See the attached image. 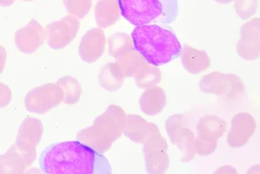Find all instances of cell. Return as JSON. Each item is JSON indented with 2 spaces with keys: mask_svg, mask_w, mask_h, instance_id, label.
<instances>
[{
  "mask_svg": "<svg viewBox=\"0 0 260 174\" xmlns=\"http://www.w3.org/2000/svg\"><path fill=\"white\" fill-rule=\"evenodd\" d=\"M109 53L114 58H118L121 55L130 50H135L133 40L125 32H115L109 38Z\"/></svg>",
  "mask_w": 260,
  "mask_h": 174,
  "instance_id": "23",
  "label": "cell"
},
{
  "mask_svg": "<svg viewBox=\"0 0 260 174\" xmlns=\"http://www.w3.org/2000/svg\"><path fill=\"white\" fill-rule=\"evenodd\" d=\"M26 168L28 165L15 145L0 155V174L24 173Z\"/></svg>",
  "mask_w": 260,
  "mask_h": 174,
  "instance_id": "20",
  "label": "cell"
},
{
  "mask_svg": "<svg viewBox=\"0 0 260 174\" xmlns=\"http://www.w3.org/2000/svg\"><path fill=\"white\" fill-rule=\"evenodd\" d=\"M80 29V22L73 16H65L45 27V41L54 50H62L74 40Z\"/></svg>",
  "mask_w": 260,
  "mask_h": 174,
  "instance_id": "9",
  "label": "cell"
},
{
  "mask_svg": "<svg viewBox=\"0 0 260 174\" xmlns=\"http://www.w3.org/2000/svg\"><path fill=\"white\" fill-rule=\"evenodd\" d=\"M160 132L154 123H149L138 115H128L125 124L123 133L132 142L142 143L152 134Z\"/></svg>",
  "mask_w": 260,
  "mask_h": 174,
  "instance_id": "16",
  "label": "cell"
},
{
  "mask_svg": "<svg viewBox=\"0 0 260 174\" xmlns=\"http://www.w3.org/2000/svg\"><path fill=\"white\" fill-rule=\"evenodd\" d=\"M116 64L121 68L125 78L135 77L146 65L148 64L143 56H141L136 50H132L121 55L116 59Z\"/></svg>",
  "mask_w": 260,
  "mask_h": 174,
  "instance_id": "21",
  "label": "cell"
},
{
  "mask_svg": "<svg viewBox=\"0 0 260 174\" xmlns=\"http://www.w3.org/2000/svg\"><path fill=\"white\" fill-rule=\"evenodd\" d=\"M257 128L254 118L248 113H239L235 115L228 135V143L231 148H239L245 146Z\"/></svg>",
  "mask_w": 260,
  "mask_h": 174,
  "instance_id": "14",
  "label": "cell"
},
{
  "mask_svg": "<svg viewBox=\"0 0 260 174\" xmlns=\"http://www.w3.org/2000/svg\"><path fill=\"white\" fill-rule=\"evenodd\" d=\"M234 8L239 18L247 20L254 15L258 8V0H234Z\"/></svg>",
  "mask_w": 260,
  "mask_h": 174,
  "instance_id": "28",
  "label": "cell"
},
{
  "mask_svg": "<svg viewBox=\"0 0 260 174\" xmlns=\"http://www.w3.org/2000/svg\"><path fill=\"white\" fill-rule=\"evenodd\" d=\"M217 173H228V172H236L237 171L235 169L233 168L232 166L230 165H225V166H222L218 170V171H216Z\"/></svg>",
  "mask_w": 260,
  "mask_h": 174,
  "instance_id": "31",
  "label": "cell"
},
{
  "mask_svg": "<svg viewBox=\"0 0 260 174\" xmlns=\"http://www.w3.org/2000/svg\"><path fill=\"white\" fill-rule=\"evenodd\" d=\"M180 56L184 68L191 74H200L210 68V57L204 50L185 45L181 48Z\"/></svg>",
  "mask_w": 260,
  "mask_h": 174,
  "instance_id": "15",
  "label": "cell"
},
{
  "mask_svg": "<svg viewBox=\"0 0 260 174\" xmlns=\"http://www.w3.org/2000/svg\"><path fill=\"white\" fill-rule=\"evenodd\" d=\"M181 151V161L182 162H189L196 154L195 152V138L194 134L191 130L184 127L183 134L178 146Z\"/></svg>",
  "mask_w": 260,
  "mask_h": 174,
  "instance_id": "25",
  "label": "cell"
},
{
  "mask_svg": "<svg viewBox=\"0 0 260 174\" xmlns=\"http://www.w3.org/2000/svg\"><path fill=\"white\" fill-rule=\"evenodd\" d=\"M200 89L206 94L218 95L225 100L240 98L245 93V85L239 76L225 74L219 71L202 77L200 82Z\"/></svg>",
  "mask_w": 260,
  "mask_h": 174,
  "instance_id": "4",
  "label": "cell"
},
{
  "mask_svg": "<svg viewBox=\"0 0 260 174\" xmlns=\"http://www.w3.org/2000/svg\"><path fill=\"white\" fill-rule=\"evenodd\" d=\"M42 171L47 174L105 173L110 172V163L103 154L79 141L50 145L39 158Z\"/></svg>",
  "mask_w": 260,
  "mask_h": 174,
  "instance_id": "1",
  "label": "cell"
},
{
  "mask_svg": "<svg viewBox=\"0 0 260 174\" xmlns=\"http://www.w3.org/2000/svg\"><path fill=\"white\" fill-rule=\"evenodd\" d=\"M12 100V89L6 83L0 82V109L8 106Z\"/></svg>",
  "mask_w": 260,
  "mask_h": 174,
  "instance_id": "29",
  "label": "cell"
},
{
  "mask_svg": "<svg viewBox=\"0 0 260 174\" xmlns=\"http://www.w3.org/2000/svg\"><path fill=\"white\" fill-rule=\"evenodd\" d=\"M16 0H0V6L2 7H9L12 6Z\"/></svg>",
  "mask_w": 260,
  "mask_h": 174,
  "instance_id": "32",
  "label": "cell"
},
{
  "mask_svg": "<svg viewBox=\"0 0 260 174\" xmlns=\"http://www.w3.org/2000/svg\"><path fill=\"white\" fill-rule=\"evenodd\" d=\"M183 116L175 115L171 116L166 123V130L173 144L179 146L183 134Z\"/></svg>",
  "mask_w": 260,
  "mask_h": 174,
  "instance_id": "27",
  "label": "cell"
},
{
  "mask_svg": "<svg viewBox=\"0 0 260 174\" xmlns=\"http://www.w3.org/2000/svg\"><path fill=\"white\" fill-rule=\"evenodd\" d=\"M106 48V37L100 28L88 30L81 39L78 53L86 63H94L103 56Z\"/></svg>",
  "mask_w": 260,
  "mask_h": 174,
  "instance_id": "13",
  "label": "cell"
},
{
  "mask_svg": "<svg viewBox=\"0 0 260 174\" xmlns=\"http://www.w3.org/2000/svg\"><path fill=\"white\" fill-rule=\"evenodd\" d=\"M131 39L135 50L154 66L167 64L176 59L182 48L175 33L156 24L136 26Z\"/></svg>",
  "mask_w": 260,
  "mask_h": 174,
  "instance_id": "2",
  "label": "cell"
},
{
  "mask_svg": "<svg viewBox=\"0 0 260 174\" xmlns=\"http://www.w3.org/2000/svg\"><path fill=\"white\" fill-rule=\"evenodd\" d=\"M120 15L118 0H98L95 5V19L100 28L105 29L115 24Z\"/></svg>",
  "mask_w": 260,
  "mask_h": 174,
  "instance_id": "18",
  "label": "cell"
},
{
  "mask_svg": "<svg viewBox=\"0 0 260 174\" xmlns=\"http://www.w3.org/2000/svg\"><path fill=\"white\" fill-rule=\"evenodd\" d=\"M20 1H24V2H31V1H34V0H20Z\"/></svg>",
  "mask_w": 260,
  "mask_h": 174,
  "instance_id": "34",
  "label": "cell"
},
{
  "mask_svg": "<svg viewBox=\"0 0 260 174\" xmlns=\"http://www.w3.org/2000/svg\"><path fill=\"white\" fill-rule=\"evenodd\" d=\"M167 105V95L162 88L154 86L142 93L140 108L146 115H154L162 111Z\"/></svg>",
  "mask_w": 260,
  "mask_h": 174,
  "instance_id": "17",
  "label": "cell"
},
{
  "mask_svg": "<svg viewBox=\"0 0 260 174\" xmlns=\"http://www.w3.org/2000/svg\"><path fill=\"white\" fill-rule=\"evenodd\" d=\"M125 77L115 62H107L98 75V83L107 91H117L124 83Z\"/></svg>",
  "mask_w": 260,
  "mask_h": 174,
  "instance_id": "19",
  "label": "cell"
},
{
  "mask_svg": "<svg viewBox=\"0 0 260 174\" xmlns=\"http://www.w3.org/2000/svg\"><path fill=\"white\" fill-rule=\"evenodd\" d=\"M135 81L141 89H150L161 81V72L157 66L148 63L136 75Z\"/></svg>",
  "mask_w": 260,
  "mask_h": 174,
  "instance_id": "24",
  "label": "cell"
},
{
  "mask_svg": "<svg viewBox=\"0 0 260 174\" xmlns=\"http://www.w3.org/2000/svg\"><path fill=\"white\" fill-rule=\"evenodd\" d=\"M56 83L61 87L63 91V103L72 106L80 100L83 94V88L78 80L70 76H65L60 77L56 81Z\"/></svg>",
  "mask_w": 260,
  "mask_h": 174,
  "instance_id": "22",
  "label": "cell"
},
{
  "mask_svg": "<svg viewBox=\"0 0 260 174\" xmlns=\"http://www.w3.org/2000/svg\"><path fill=\"white\" fill-rule=\"evenodd\" d=\"M44 133L42 121L34 117H28L22 121L16 137V148L22 154L28 167H30L37 158V148Z\"/></svg>",
  "mask_w": 260,
  "mask_h": 174,
  "instance_id": "7",
  "label": "cell"
},
{
  "mask_svg": "<svg viewBox=\"0 0 260 174\" xmlns=\"http://www.w3.org/2000/svg\"><path fill=\"white\" fill-rule=\"evenodd\" d=\"M214 1L219 4H230L234 2V0H214Z\"/></svg>",
  "mask_w": 260,
  "mask_h": 174,
  "instance_id": "33",
  "label": "cell"
},
{
  "mask_svg": "<svg viewBox=\"0 0 260 174\" xmlns=\"http://www.w3.org/2000/svg\"><path fill=\"white\" fill-rule=\"evenodd\" d=\"M118 5L121 15L136 26L150 24L164 9L160 0H118Z\"/></svg>",
  "mask_w": 260,
  "mask_h": 174,
  "instance_id": "5",
  "label": "cell"
},
{
  "mask_svg": "<svg viewBox=\"0 0 260 174\" xmlns=\"http://www.w3.org/2000/svg\"><path fill=\"white\" fill-rule=\"evenodd\" d=\"M69 14L78 19H83L89 14L93 6V0H62Z\"/></svg>",
  "mask_w": 260,
  "mask_h": 174,
  "instance_id": "26",
  "label": "cell"
},
{
  "mask_svg": "<svg viewBox=\"0 0 260 174\" xmlns=\"http://www.w3.org/2000/svg\"><path fill=\"white\" fill-rule=\"evenodd\" d=\"M168 144L160 132L152 134L144 142V157L147 171L163 173L169 165Z\"/></svg>",
  "mask_w": 260,
  "mask_h": 174,
  "instance_id": "10",
  "label": "cell"
},
{
  "mask_svg": "<svg viewBox=\"0 0 260 174\" xmlns=\"http://www.w3.org/2000/svg\"><path fill=\"white\" fill-rule=\"evenodd\" d=\"M126 121L127 115L122 109L116 105H110L103 115L95 119L90 127L77 133V141L99 154H104L123 133Z\"/></svg>",
  "mask_w": 260,
  "mask_h": 174,
  "instance_id": "3",
  "label": "cell"
},
{
  "mask_svg": "<svg viewBox=\"0 0 260 174\" xmlns=\"http://www.w3.org/2000/svg\"><path fill=\"white\" fill-rule=\"evenodd\" d=\"M7 62V52L6 49L0 45V75L3 73Z\"/></svg>",
  "mask_w": 260,
  "mask_h": 174,
  "instance_id": "30",
  "label": "cell"
},
{
  "mask_svg": "<svg viewBox=\"0 0 260 174\" xmlns=\"http://www.w3.org/2000/svg\"><path fill=\"white\" fill-rule=\"evenodd\" d=\"M62 99L63 91L57 83H45L27 93L24 107L28 112L44 115L62 103Z\"/></svg>",
  "mask_w": 260,
  "mask_h": 174,
  "instance_id": "6",
  "label": "cell"
},
{
  "mask_svg": "<svg viewBox=\"0 0 260 174\" xmlns=\"http://www.w3.org/2000/svg\"><path fill=\"white\" fill-rule=\"evenodd\" d=\"M45 41V28L37 20L30 21L21 27L14 35V44L22 53L30 55L35 53Z\"/></svg>",
  "mask_w": 260,
  "mask_h": 174,
  "instance_id": "12",
  "label": "cell"
},
{
  "mask_svg": "<svg viewBox=\"0 0 260 174\" xmlns=\"http://www.w3.org/2000/svg\"><path fill=\"white\" fill-rule=\"evenodd\" d=\"M259 18H255L241 26L240 39L237 44L236 51L245 61L259 58Z\"/></svg>",
  "mask_w": 260,
  "mask_h": 174,
  "instance_id": "11",
  "label": "cell"
},
{
  "mask_svg": "<svg viewBox=\"0 0 260 174\" xmlns=\"http://www.w3.org/2000/svg\"><path fill=\"white\" fill-rule=\"evenodd\" d=\"M226 130L224 120L216 115H207L200 119L197 125L198 138L195 140V152L201 156L213 154L217 148V142Z\"/></svg>",
  "mask_w": 260,
  "mask_h": 174,
  "instance_id": "8",
  "label": "cell"
}]
</instances>
